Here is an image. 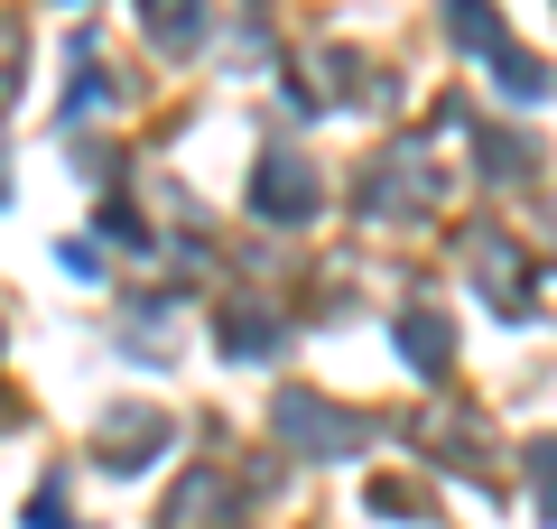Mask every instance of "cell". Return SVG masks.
Wrapping results in <instances>:
<instances>
[{
	"label": "cell",
	"instance_id": "cell-14",
	"mask_svg": "<svg viewBox=\"0 0 557 529\" xmlns=\"http://www.w3.org/2000/svg\"><path fill=\"white\" fill-rule=\"evenodd\" d=\"M28 529H65V510H57V492H38V510H28Z\"/></svg>",
	"mask_w": 557,
	"mask_h": 529
},
{
	"label": "cell",
	"instance_id": "cell-1",
	"mask_svg": "<svg viewBox=\"0 0 557 529\" xmlns=\"http://www.w3.org/2000/svg\"><path fill=\"white\" fill-rule=\"evenodd\" d=\"M278 436L298 455H362V436H372V418H354V409H335V399H317V391H288L278 399Z\"/></svg>",
	"mask_w": 557,
	"mask_h": 529
},
{
	"label": "cell",
	"instance_id": "cell-13",
	"mask_svg": "<svg viewBox=\"0 0 557 529\" xmlns=\"http://www.w3.org/2000/svg\"><path fill=\"white\" fill-rule=\"evenodd\" d=\"M530 473L548 483V520H557V446H530Z\"/></svg>",
	"mask_w": 557,
	"mask_h": 529
},
{
	"label": "cell",
	"instance_id": "cell-12",
	"mask_svg": "<svg viewBox=\"0 0 557 529\" xmlns=\"http://www.w3.org/2000/svg\"><path fill=\"white\" fill-rule=\"evenodd\" d=\"M20 94V28H0V102Z\"/></svg>",
	"mask_w": 557,
	"mask_h": 529
},
{
	"label": "cell",
	"instance_id": "cell-9",
	"mask_svg": "<svg viewBox=\"0 0 557 529\" xmlns=\"http://www.w3.org/2000/svg\"><path fill=\"white\" fill-rule=\"evenodd\" d=\"M399 353H409V362H428V372H437L446 353H456V334H446V325H437V316L418 307V316H399Z\"/></svg>",
	"mask_w": 557,
	"mask_h": 529
},
{
	"label": "cell",
	"instance_id": "cell-7",
	"mask_svg": "<svg viewBox=\"0 0 557 529\" xmlns=\"http://www.w3.org/2000/svg\"><path fill=\"white\" fill-rule=\"evenodd\" d=\"M446 38L474 47V57H511V38H502V20H493V0H446Z\"/></svg>",
	"mask_w": 557,
	"mask_h": 529
},
{
	"label": "cell",
	"instance_id": "cell-5",
	"mask_svg": "<svg viewBox=\"0 0 557 529\" xmlns=\"http://www.w3.org/2000/svg\"><path fill=\"white\" fill-rule=\"evenodd\" d=\"M149 446H168V418L159 409H121L112 428H102V465H112V473H139Z\"/></svg>",
	"mask_w": 557,
	"mask_h": 529
},
{
	"label": "cell",
	"instance_id": "cell-3",
	"mask_svg": "<svg viewBox=\"0 0 557 529\" xmlns=\"http://www.w3.org/2000/svg\"><path fill=\"white\" fill-rule=\"evenodd\" d=\"M437 205V168L418 149H399V158H381V176L362 186V214H428Z\"/></svg>",
	"mask_w": 557,
	"mask_h": 529
},
{
	"label": "cell",
	"instance_id": "cell-4",
	"mask_svg": "<svg viewBox=\"0 0 557 529\" xmlns=\"http://www.w3.org/2000/svg\"><path fill=\"white\" fill-rule=\"evenodd\" d=\"M474 279H483V297H493L502 316H520V307H530V260H520L502 233H474Z\"/></svg>",
	"mask_w": 557,
	"mask_h": 529
},
{
	"label": "cell",
	"instance_id": "cell-6",
	"mask_svg": "<svg viewBox=\"0 0 557 529\" xmlns=\"http://www.w3.org/2000/svg\"><path fill=\"white\" fill-rule=\"evenodd\" d=\"M139 28H149L168 57H186V47H205V0H139Z\"/></svg>",
	"mask_w": 557,
	"mask_h": 529
},
{
	"label": "cell",
	"instance_id": "cell-11",
	"mask_svg": "<svg viewBox=\"0 0 557 529\" xmlns=\"http://www.w3.org/2000/svg\"><path fill=\"white\" fill-rule=\"evenodd\" d=\"M530 158H539V149H530V139H502V131H493V139H483V168H493V176H502V186H511V176H530Z\"/></svg>",
	"mask_w": 557,
	"mask_h": 529
},
{
	"label": "cell",
	"instance_id": "cell-8",
	"mask_svg": "<svg viewBox=\"0 0 557 529\" xmlns=\"http://www.w3.org/2000/svg\"><path fill=\"white\" fill-rule=\"evenodd\" d=\"M214 344H223V353H270V344H278V316H270V307H223V316H214Z\"/></svg>",
	"mask_w": 557,
	"mask_h": 529
},
{
	"label": "cell",
	"instance_id": "cell-2",
	"mask_svg": "<svg viewBox=\"0 0 557 529\" xmlns=\"http://www.w3.org/2000/svg\"><path fill=\"white\" fill-rule=\"evenodd\" d=\"M251 214L260 223H307V214H317V168H307V158H260Z\"/></svg>",
	"mask_w": 557,
	"mask_h": 529
},
{
	"label": "cell",
	"instance_id": "cell-10",
	"mask_svg": "<svg viewBox=\"0 0 557 529\" xmlns=\"http://www.w3.org/2000/svg\"><path fill=\"white\" fill-rule=\"evenodd\" d=\"M493 65H502V94H511V102H548V65H539V57L511 47V57H493Z\"/></svg>",
	"mask_w": 557,
	"mask_h": 529
}]
</instances>
